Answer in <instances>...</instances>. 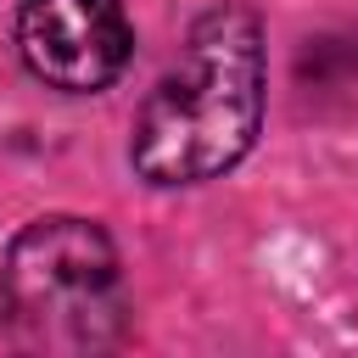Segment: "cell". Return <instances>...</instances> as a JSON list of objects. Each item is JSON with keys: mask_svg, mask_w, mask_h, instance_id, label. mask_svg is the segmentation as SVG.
<instances>
[{"mask_svg": "<svg viewBox=\"0 0 358 358\" xmlns=\"http://www.w3.org/2000/svg\"><path fill=\"white\" fill-rule=\"evenodd\" d=\"M0 319L28 352H95L123 330L117 252L90 218H34L0 268Z\"/></svg>", "mask_w": 358, "mask_h": 358, "instance_id": "7a4b0ae2", "label": "cell"}, {"mask_svg": "<svg viewBox=\"0 0 358 358\" xmlns=\"http://www.w3.org/2000/svg\"><path fill=\"white\" fill-rule=\"evenodd\" d=\"M263 117V34L246 6H213L190 28L185 67L134 117V168L151 185H201L235 168Z\"/></svg>", "mask_w": 358, "mask_h": 358, "instance_id": "6da1fadb", "label": "cell"}, {"mask_svg": "<svg viewBox=\"0 0 358 358\" xmlns=\"http://www.w3.org/2000/svg\"><path fill=\"white\" fill-rule=\"evenodd\" d=\"M129 17L117 0H22L17 50L56 90H106L129 62Z\"/></svg>", "mask_w": 358, "mask_h": 358, "instance_id": "3957f363", "label": "cell"}]
</instances>
